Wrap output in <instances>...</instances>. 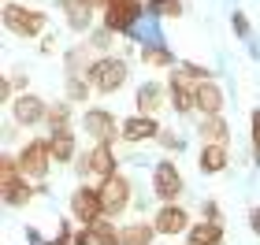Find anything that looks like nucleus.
<instances>
[{"label": "nucleus", "mask_w": 260, "mask_h": 245, "mask_svg": "<svg viewBox=\"0 0 260 245\" xmlns=\"http://www.w3.org/2000/svg\"><path fill=\"white\" fill-rule=\"evenodd\" d=\"M205 82H212V71L201 63H179L168 78V100L175 115H190L197 112V89L205 86Z\"/></svg>", "instance_id": "1"}, {"label": "nucleus", "mask_w": 260, "mask_h": 245, "mask_svg": "<svg viewBox=\"0 0 260 245\" xmlns=\"http://www.w3.org/2000/svg\"><path fill=\"white\" fill-rule=\"evenodd\" d=\"M75 171L86 186H104L112 174H119V156L112 145H93L86 156L75 160Z\"/></svg>", "instance_id": "2"}, {"label": "nucleus", "mask_w": 260, "mask_h": 245, "mask_svg": "<svg viewBox=\"0 0 260 245\" xmlns=\"http://www.w3.org/2000/svg\"><path fill=\"white\" fill-rule=\"evenodd\" d=\"M0 197L11 208H26L38 197V186H30V179L19 171L15 156H0Z\"/></svg>", "instance_id": "3"}, {"label": "nucleus", "mask_w": 260, "mask_h": 245, "mask_svg": "<svg viewBox=\"0 0 260 245\" xmlns=\"http://www.w3.org/2000/svg\"><path fill=\"white\" fill-rule=\"evenodd\" d=\"M15 160H19V171L26 174L30 182H41L45 174L52 171V145H49V137H30L26 145L15 153Z\"/></svg>", "instance_id": "4"}, {"label": "nucleus", "mask_w": 260, "mask_h": 245, "mask_svg": "<svg viewBox=\"0 0 260 245\" xmlns=\"http://www.w3.org/2000/svg\"><path fill=\"white\" fill-rule=\"evenodd\" d=\"M4 26L15 33V38H41L45 26H49V15L41 8H26V4H4Z\"/></svg>", "instance_id": "5"}, {"label": "nucleus", "mask_w": 260, "mask_h": 245, "mask_svg": "<svg viewBox=\"0 0 260 245\" xmlns=\"http://www.w3.org/2000/svg\"><path fill=\"white\" fill-rule=\"evenodd\" d=\"M126 78H130V67L123 56H97L89 67V82H93V89H101V93H115V89H123L126 86Z\"/></svg>", "instance_id": "6"}, {"label": "nucleus", "mask_w": 260, "mask_h": 245, "mask_svg": "<svg viewBox=\"0 0 260 245\" xmlns=\"http://www.w3.org/2000/svg\"><path fill=\"white\" fill-rule=\"evenodd\" d=\"M71 219L78 227H89V223H101L104 216V201H101V186H86L82 182L75 193H71Z\"/></svg>", "instance_id": "7"}, {"label": "nucleus", "mask_w": 260, "mask_h": 245, "mask_svg": "<svg viewBox=\"0 0 260 245\" xmlns=\"http://www.w3.org/2000/svg\"><path fill=\"white\" fill-rule=\"evenodd\" d=\"M141 15H145L141 0H108L104 11H101V26H108L112 33H130Z\"/></svg>", "instance_id": "8"}, {"label": "nucleus", "mask_w": 260, "mask_h": 245, "mask_svg": "<svg viewBox=\"0 0 260 245\" xmlns=\"http://www.w3.org/2000/svg\"><path fill=\"white\" fill-rule=\"evenodd\" d=\"M186 190V179L182 171L175 167V160H160L156 167H152V197H156L160 204H175Z\"/></svg>", "instance_id": "9"}, {"label": "nucleus", "mask_w": 260, "mask_h": 245, "mask_svg": "<svg viewBox=\"0 0 260 245\" xmlns=\"http://www.w3.org/2000/svg\"><path fill=\"white\" fill-rule=\"evenodd\" d=\"M82 130L93 145H112L119 137V119L108 112V108H86L82 115Z\"/></svg>", "instance_id": "10"}, {"label": "nucleus", "mask_w": 260, "mask_h": 245, "mask_svg": "<svg viewBox=\"0 0 260 245\" xmlns=\"http://www.w3.org/2000/svg\"><path fill=\"white\" fill-rule=\"evenodd\" d=\"M49 108L52 104H45V97L22 89L19 97L11 100V119H15V126H41L45 119H49Z\"/></svg>", "instance_id": "11"}, {"label": "nucleus", "mask_w": 260, "mask_h": 245, "mask_svg": "<svg viewBox=\"0 0 260 245\" xmlns=\"http://www.w3.org/2000/svg\"><path fill=\"white\" fill-rule=\"evenodd\" d=\"M101 201H104V216H123L130 208V201H134V186H130V179L123 171L112 174V179L101 186Z\"/></svg>", "instance_id": "12"}, {"label": "nucleus", "mask_w": 260, "mask_h": 245, "mask_svg": "<svg viewBox=\"0 0 260 245\" xmlns=\"http://www.w3.org/2000/svg\"><path fill=\"white\" fill-rule=\"evenodd\" d=\"M160 134H164V126H160L156 115H141V112H134L130 119L119 123V137H123V142H130V145L160 142Z\"/></svg>", "instance_id": "13"}, {"label": "nucleus", "mask_w": 260, "mask_h": 245, "mask_svg": "<svg viewBox=\"0 0 260 245\" xmlns=\"http://www.w3.org/2000/svg\"><path fill=\"white\" fill-rule=\"evenodd\" d=\"M152 227H156V234H164V238H175V234H186V230L193 227V219H190V212L175 201V204H160L156 208V216H152Z\"/></svg>", "instance_id": "14"}, {"label": "nucleus", "mask_w": 260, "mask_h": 245, "mask_svg": "<svg viewBox=\"0 0 260 245\" xmlns=\"http://www.w3.org/2000/svg\"><path fill=\"white\" fill-rule=\"evenodd\" d=\"M75 245H123V238H119V227H115L112 219H101V223L78 227Z\"/></svg>", "instance_id": "15"}, {"label": "nucleus", "mask_w": 260, "mask_h": 245, "mask_svg": "<svg viewBox=\"0 0 260 245\" xmlns=\"http://www.w3.org/2000/svg\"><path fill=\"white\" fill-rule=\"evenodd\" d=\"M134 104H138L141 115H160L164 104H171L168 100V86H160V82H145V86H138Z\"/></svg>", "instance_id": "16"}, {"label": "nucleus", "mask_w": 260, "mask_h": 245, "mask_svg": "<svg viewBox=\"0 0 260 245\" xmlns=\"http://www.w3.org/2000/svg\"><path fill=\"white\" fill-rule=\"evenodd\" d=\"M60 11H63L67 26L75 33H86L93 26V15H97V8H93L89 0H60Z\"/></svg>", "instance_id": "17"}, {"label": "nucleus", "mask_w": 260, "mask_h": 245, "mask_svg": "<svg viewBox=\"0 0 260 245\" xmlns=\"http://www.w3.org/2000/svg\"><path fill=\"white\" fill-rule=\"evenodd\" d=\"M197 134H201V145H227L231 142V126L223 115H201Z\"/></svg>", "instance_id": "18"}, {"label": "nucleus", "mask_w": 260, "mask_h": 245, "mask_svg": "<svg viewBox=\"0 0 260 245\" xmlns=\"http://www.w3.org/2000/svg\"><path fill=\"white\" fill-rule=\"evenodd\" d=\"M227 163H231V149H227V145H201L197 167L205 171V174H219V171H227Z\"/></svg>", "instance_id": "19"}, {"label": "nucleus", "mask_w": 260, "mask_h": 245, "mask_svg": "<svg viewBox=\"0 0 260 245\" xmlns=\"http://www.w3.org/2000/svg\"><path fill=\"white\" fill-rule=\"evenodd\" d=\"M223 104H227V97H223V89L216 82H205L197 89V112L201 115H223Z\"/></svg>", "instance_id": "20"}, {"label": "nucleus", "mask_w": 260, "mask_h": 245, "mask_svg": "<svg viewBox=\"0 0 260 245\" xmlns=\"http://www.w3.org/2000/svg\"><path fill=\"white\" fill-rule=\"evenodd\" d=\"M186 245H223V223H208L201 219L186 230Z\"/></svg>", "instance_id": "21"}, {"label": "nucleus", "mask_w": 260, "mask_h": 245, "mask_svg": "<svg viewBox=\"0 0 260 245\" xmlns=\"http://www.w3.org/2000/svg\"><path fill=\"white\" fill-rule=\"evenodd\" d=\"M49 145H52V160H56V163H75V160H78V142H75V130L49 134Z\"/></svg>", "instance_id": "22"}, {"label": "nucleus", "mask_w": 260, "mask_h": 245, "mask_svg": "<svg viewBox=\"0 0 260 245\" xmlns=\"http://www.w3.org/2000/svg\"><path fill=\"white\" fill-rule=\"evenodd\" d=\"M119 238H123V245H152L156 227H152V219H149V223H145V219H134V223L119 227Z\"/></svg>", "instance_id": "23"}, {"label": "nucleus", "mask_w": 260, "mask_h": 245, "mask_svg": "<svg viewBox=\"0 0 260 245\" xmlns=\"http://www.w3.org/2000/svg\"><path fill=\"white\" fill-rule=\"evenodd\" d=\"M141 63L152 71H175V56L164 45H141Z\"/></svg>", "instance_id": "24"}, {"label": "nucleus", "mask_w": 260, "mask_h": 245, "mask_svg": "<svg viewBox=\"0 0 260 245\" xmlns=\"http://www.w3.org/2000/svg\"><path fill=\"white\" fill-rule=\"evenodd\" d=\"M89 89H93L89 75H67V82H63V97L71 104H82V100L89 97Z\"/></svg>", "instance_id": "25"}, {"label": "nucleus", "mask_w": 260, "mask_h": 245, "mask_svg": "<svg viewBox=\"0 0 260 245\" xmlns=\"http://www.w3.org/2000/svg\"><path fill=\"white\" fill-rule=\"evenodd\" d=\"M49 134H63L71 130V100H60V104H52L49 108Z\"/></svg>", "instance_id": "26"}, {"label": "nucleus", "mask_w": 260, "mask_h": 245, "mask_svg": "<svg viewBox=\"0 0 260 245\" xmlns=\"http://www.w3.org/2000/svg\"><path fill=\"white\" fill-rule=\"evenodd\" d=\"M145 15H156V19H179V15H182V0H145Z\"/></svg>", "instance_id": "27"}, {"label": "nucleus", "mask_w": 260, "mask_h": 245, "mask_svg": "<svg viewBox=\"0 0 260 245\" xmlns=\"http://www.w3.org/2000/svg\"><path fill=\"white\" fill-rule=\"evenodd\" d=\"M112 38H115V33H112L108 26H97V30H93L89 38H86V45H89L93 52H104V49H108V45H112Z\"/></svg>", "instance_id": "28"}, {"label": "nucleus", "mask_w": 260, "mask_h": 245, "mask_svg": "<svg viewBox=\"0 0 260 245\" xmlns=\"http://www.w3.org/2000/svg\"><path fill=\"white\" fill-rule=\"evenodd\" d=\"M45 245H75V230H71V223H63L60 238H52V241H45Z\"/></svg>", "instance_id": "29"}, {"label": "nucleus", "mask_w": 260, "mask_h": 245, "mask_svg": "<svg viewBox=\"0 0 260 245\" xmlns=\"http://www.w3.org/2000/svg\"><path fill=\"white\" fill-rule=\"evenodd\" d=\"M160 145H164V149H175V153H179V149H182V137H179V134H171V130H164V134H160Z\"/></svg>", "instance_id": "30"}, {"label": "nucleus", "mask_w": 260, "mask_h": 245, "mask_svg": "<svg viewBox=\"0 0 260 245\" xmlns=\"http://www.w3.org/2000/svg\"><path fill=\"white\" fill-rule=\"evenodd\" d=\"M205 219H208V223H223V216H219V201H205Z\"/></svg>", "instance_id": "31"}, {"label": "nucleus", "mask_w": 260, "mask_h": 245, "mask_svg": "<svg viewBox=\"0 0 260 245\" xmlns=\"http://www.w3.org/2000/svg\"><path fill=\"white\" fill-rule=\"evenodd\" d=\"M253 153L260 160V112H253Z\"/></svg>", "instance_id": "32"}, {"label": "nucleus", "mask_w": 260, "mask_h": 245, "mask_svg": "<svg viewBox=\"0 0 260 245\" xmlns=\"http://www.w3.org/2000/svg\"><path fill=\"white\" fill-rule=\"evenodd\" d=\"M234 26H238V33H242V38H249V19H245L242 11L234 15Z\"/></svg>", "instance_id": "33"}, {"label": "nucleus", "mask_w": 260, "mask_h": 245, "mask_svg": "<svg viewBox=\"0 0 260 245\" xmlns=\"http://www.w3.org/2000/svg\"><path fill=\"white\" fill-rule=\"evenodd\" d=\"M249 227H253V234L260 238V204H256V208H249Z\"/></svg>", "instance_id": "34"}, {"label": "nucleus", "mask_w": 260, "mask_h": 245, "mask_svg": "<svg viewBox=\"0 0 260 245\" xmlns=\"http://www.w3.org/2000/svg\"><path fill=\"white\" fill-rule=\"evenodd\" d=\"M89 4L97 8V11H104V4H108V0H89Z\"/></svg>", "instance_id": "35"}, {"label": "nucleus", "mask_w": 260, "mask_h": 245, "mask_svg": "<svg viewBox=\"0 0 260 245\" xmlns=\"http://www.w3.org/2000/svg\"><path fill=\"white\" fill-rule=\"evenodd\" d=\"M141 4H145V0H141Z\"/></svg>", "instance_id": "36"}]
</instances>
